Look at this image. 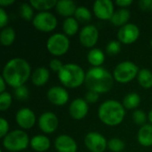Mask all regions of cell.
<instances>
[{
    "mask_svg": "<svg viewBox=\"0 0 152 152\" xmlns=\"http://www.w3.org/2000/svg\"><path fill=\"white\" fill-rule=\"evenodd\" d=\"M113 75L102 67H93L86 74L85 84L89 91L98 94L109 92L114 84Z\"/></svg>",
    "mask_w": 152,
    "mask_h": 152,
    "instance_id": "obj_2",
    "label": "cell"
},
{
    "mask_svg": "<svg viewBox=\"0 0 152 152\" xmlns=\"http://www.w3.org/2000/svg\"><path fill=\"white\" fill-rule=\"evenodd\" d=\"M31 76L29 63L22 58H13L8 61L3 68L2 77L6 84L14 89L24 86Z\"/></svg>",
    "mask_w": 152,
    "mask_h": 152,
    "instance_id": "obj_1",
    "label": "cell"
},
{
    "mask_svg": "<svg viewBox=\"0 0 152 152\" xmlns=\"http://www.w3.org/2000/svg\"><path fill=\"white\" fill-rule=\"evenodd\" d=\"M148 119H149V121L151 122V124L152 125V109L150 110V112L148 114Z\"/></svg>",
    "mask_w": 152,
    "mask_h": 152,
    "instance_id": "obj_44",
    "label": "cell"
},
{
    "mask_svg": "<svg viewBox=\"0 0 152 152\" xmlns=\"http://www.w3.org/2000/svg\"><path fill=\"white\" fill-rule=\"evenodd\" d=\"M86 74L84 69L77 64L67 63L58 73V78L65 87L73 89L81 86L85 83Z\"/></svg>",
    "mask_w": 152,
    "mask_h": 152,
    "instance_id": "obj_4",
    "label": "cell"
},
{
    "mask_svg": "<svg viewBox=\"0 0 152 152\" xmlns=\"http://www.w3.org/2000/svg\"><path fill=\"white\" fill-rule=\"evenodd\" d=\"M147 115L143 110H136L134 113H133V120L136 125L139 126H144L146 121H147Z\"/></svg>",
    "mask_w": 152,
    "mask_h": 152,
    "instance_id": "obj_34",
    "label": "cell"
},
{
    "mask_svg": "<svg viewBox=\"0 0 152 152\" xmlns=\"http://www.w3.org/2000/svg\"><path fill=\"white\" fill-rule=\"evenodd\" d=\"M54 147L58 152H77L76 141L68 134H61L54 141Z\"/></svg>",
    "mask_w": 152,
    "mask_h": 152,
    "instance_id": "obj_17",
    "label": "cell"
},
{
    "mask_svg": "<svg viewBox=\"0 0 152 152\" xmlns=\"http://www.w3.org/2000/svg\"><path fill=\"white\" fill-rule=\"evenodd\" d=\"M151 11H152V5H151Z\"/></svg>",
    "mask_w": 152,
    "mask_h": 152,
    "instance_id": "obj_46",
    "label": "cell"
},
{
    "mask_svg": "<svg viewBox=\"0 0 152 152\" xmlns=\"http://www.w3.org/2000/svg\"><path fill=\"white\" fill-rule=\"evenodd\" d=\"M94 13L100 20H110L114 14V4L110 0H97L94 3Z\"/></svg>",
    "mask_w": 152,
    "mask_h": 152,
    "instance_id": "obj_12",
    "label": "cell"
},
{
    "mask_svg": "<svg viewBox=\"0 0 152 152\" xmlns=\"http://www.w3.org/2000/svg\"><path fill=\"white\" fill-rule=\"evenodd\" d=\"M30 145L28 135L23 130H13L3 138L4 148L11 152H20L26 150Z\"/></svg>",
    "mask_w": 152,
    "mask_h": 152,
    "instance_id": "obj_5",
    "label": "cell"
},
{
    "mask_svg": "<svg viewBox=\"0 0 152 152\" xmlns=\"http://www.w3.org/2000/svg\"><path fill=\"white\" fill-rule=\"evenodd\" d=\"M20 15L25 20H33L35 15L33 7L29 3H22L20 5Z\"/></svg>",
    "mask_w": 152,
    "mask_h": 152,
    "instance_id": "obj_30",
    "label": "cell"
},
{
    "mask_svg": "<svg viewBox=\"0 0 152 152\" xmlns=\"http://www.w3.org/2000/svg\"><path fill=\"white\" fill-rule=\"evenodd\" d=\"M138 142L143 147L152 146V125L145 124L138 131L137 134Z\"/></svg>",
    "mask_w": 152,
    "mask_h": 152,
    "instance_id": "obj_21",
    "label": "cell"
},
{
    "mask_svg": "<svg viewBox=\"0 0 152 152\" xmlns=\"http://www.w3.org/2000/svg\"><path fill=\"white\" fill-rule=\"evenodd\" d=\"M51 141L46 135L38 134L31 138L30 147L37 152H45L49 150Z\"/></svg>",
    "mask_w": 152,
    "mask_h": 152,
    "instance_id": "obj_20",
    "label": "cell"
},
{
    "mask_svg": "<svg viewBox=\"0 0 152 152\" xmlns=\"http://www.w3.org/2000/svg\"><path fill=\"white\" fill-rule=\"evenodd\" d=\"M85 145L91 152H104L108 147L106 138L98 132H90L85 137Z\"/></svg>",
    "mask_w": 152,
    "mask_h": 152,
    "instance_id": "obj_9",
    "label": "cell"
},
{
    "mask_svg": "<svg viewBox=\"0 0 152 152\" xmlns=\"http://www.w3.org/2000/svg\"><path fill=\"white\" fill-rule=\"evenodd\" d=\"M6 86H7V84H6L5 80H4V77L1 76V77H0V93H1V94H3V93L5 92Z\"/></svg>",
    "mask_w": 152,
    "mask_h": 152,
    "instance_id": "obj_42",
    "label": "cell"
},
{
    "mask_svg": "<svg viewBox=\"0 0 152 152\" xmlns=\"http://www.w3.org/2000/svg\"><path fill=\"white\" fill-rule=\"evenodd\" d=\"M130 17H131L130 11L126 8H121L114 12L112 18L110 19V22L113 25L121 28L128 23Z\"/></svg>",
    "mask_w": 152,
    "mask_h": 152,
    "instance_id": "obj_22",
    "label": "cell"
},
{
    "mask_svg": "<svg viewBox=\"0 0 152 152\" xmlns=\"http://www.w3.org/2000/svg\"><path fill=\"white\" fill-rule=\"evenodd\" d=\"M50 77L49 69L45 67H39L36 69L31 74V82L36 86H45Z\"/></svg>",
    "mask_w": 152,
    "mask_h": 152,
    "instance_id": "obj_19",
    "label": "cell"
},
{
    "mask_svg": "<svg viewBox=\"0 0 152 152\" xmlns=\"http://www.w3.org/2000/svg\"><path fill=\"white\" fill-rule=\"evenodd\" d=\"M9 124L4 118H0V138H4L9 133Z\"/></svg>",
    "mask_w": 152,
    "mask_h": 152,
    "instance_id": "obj_37",
    "label": "cell"
},
{
    "mask_svg": "<svg viewBox=\"0 0 152 152\" xmlns=\"http://www.w3.org/2000/svg\"><path fill=\"white\" fill-rule=\"evenodd\" d=\"M16 33L12 27H5L0 32V43L4 46H10L15 41Z\"/></svg>",
    "mask_w": 152,
    "mask_h": 152,
    "instance_id": "obj_25",
    "label": "cell"
},
{
    "mask_svg": "<svg viewBox=\"0 0 152 152\" xmlns=\"http://www.w3.org/2000/svg\"><path fill=\"white\" fill-rule=\"evenodd\" d=\"M141 103V96L137 93H130L123 99V106L126 110H135Z\"/></svg>",
    "mask_w": 152,
    "mask_h": 152,
    "instance_id": "obj_28",
    "label": "cell"
},
{
    "mask_svg": "<svg viewBox=\"0 0 152 152\" xmlns=\"http://www.w3.org/2000/svg\"><path fill=\"white\" fill-rule=\"evenodd\" d=\"M12 102V98L11 94L8 92H4L3 94H0V110L5 111L7 110Z\"/></svg>",
    "mask_w": 152,
    "mask_h": 152,
    "instance_id": "obj_32",
    "label": "cell"
},
{
    "mask_svg": "<svg viewBox=\"0 0 152 152\" xmlns=\"http://www.w3.org/2000/svg\"><path fill=\"white\" fill-rule=\"evenodd\" d=\"M47 99L48 101L56 106L65 105L69 99V95L67 90L61 86H53L47 91Z\"/></svg>",
    "mask_w": 152,
    "mask_h": 152,
    "instance_id": "obj_16",
    "label": "cell"
},
{
    "mask_svg": "<svg viewBox=\"0 0 152 152\" xmlns=\"http://www.w3.org/2000/svg\"><path fill=\"white\" fill-rule=\"evenodd\" d=\"M140 36V29L137 25L134 23H127L121 27L118 31V38L121 44L132 45Z\"/></svg>",
    "mask_w": 152,
    "mask_h": 152,
    "instance_id": "obj_10",
    "label": "cell"
},
{
    "mask_svg": "<svg viewBox=\"0 0 152 152\" xmlns=\"http://www.w3.org/2000/svg\"><path fill=\"white\" fill-rule=\"evenodd\" d=\"M125 142L118 138H112L108 142V148L112 152H122L125 150Z\"/></svg>",
    "mask_w": 152,
    "mask_h": 152,
    "instance_id": "obj_31",
    "label": "cell"
},
{
    "mask_svg": "<svg viewBox=\"0 0 152 152\" xmlns=\"http://www.w3.org/2000/svg\"><path fill=\"white\" fill-rule=\"evenodd\" d=\"M77 7V6L76 5L75 2L71 0H60V1H57L55 9H56V12L61 16L69 18L75 14Z\"/></svg>",
    "mask_w": 152,
    "mask_h": 152,
    "instance_id": "obj_18",
    "label": "cell"
},
{
    "mask_svg": "<svg viewBox=\"0 0 152 152\" xmlns=\"http://www.w3.org/2000/svg\"><path fill=\"white\" fill-rule=\"evenodd\" d=\"M49 66H50V69L53 71V72H57V74L61 71V69L63 68L64 64L57 58H54V59H52L49 62Z\"/></svg>",
    "mask_w": 152,
    "mask_h": 152,
    "instance_id": "obj_36",
    "label": "cell"
},
{
    "mask_svg": "<svg viewBox=\"0 0 152 152\" xmlns=\"http://www.w3.org/2000/svg\"><path fill=\"white\" fill-rule=\"evenodd\" d=\"M8 23V14L3 7L0 8V28L3 29Z\"/></svg>",
    "mask_w": 152,
    "mask_h": 152,
    "instance_id": "obj_39",
    "label": "cell"
},
{
    "mask_svg": "<svg viewBox=\"0 0 152 152\" xmlns=\"http://www.w3.org/2000/svg\"><path fill=\"white\" fill-rule=\"evenodd\" d=\"M29 4L31 6L39 12H48L52 8L55 7L57 1L55 0H30Z\"/></svg>",
    "mask_w": 152,
    "mask_h": 152,
    "instance_id": "obj_27",
    "label": "cell"
},
{
    "mask_svg": "<svg viewBox=\"0 0 152 152\" xmlns=\"http://www.w3.org/2000/svg\"><path fill=\"white\" fill-rule=\"evenodd\" d=\"M69 39L62 33H55L52 35L46 42L48 52L54 56L64 55L69 49Z\"/></svg>",
    "mask_w": 152,
    "mask_h": 152,
    "instance_id": "obj_7",
    "label": "cell"
},
{
    "mask_svg": "<svg viewBox=\"0 0 152 152\" xmlns=\"http://www.w3.org/2000/svg\"><path fill=\"white\" fill-rule=\"evenodd\" d=\"M100 94L93 92V91H88L86 94L85 95V100L86 101L87 103H95L99 100Z\"/></svg>",
    "mask_w": 152,
    "mask_h": 152,
    "instance_id": "obj_38",
    "label": "cell"
},
{
    "mask_svg": "<svg viewBox=\"0 0 152 152\" xmlns=\"http://www.w3.org/2000/svg\"><path fill=\"white\" fill-rule=\"evenodd\" d=\"M137 80L139 85L145 89L152 87V72L148 69H140L137 75Z\"/></svg>",
    "mask_w": 152,
    "mask_h": 152,
    "instance_id": "obj_26",
    "label": "cell"
},
{
    "mask_svg": "<svg viewBox=\"0 0 152 152\" xmlns=\"http://www.w3.org/2000/svg\"><path fill=\"white\" fill-rule=\"evenodd\" d=\"M140 69L138 66L130 61H125L118 63L113 71L114 79L121 84H126L131 82L137 77Z\"/></svg>",
    "mask_w": 152,
    "mask_h": 152,
    "instance_id": "obj_6",
    "label": "cell"
},
{
    "mask_svg": "<svg viewBox=\"0 0 152 152\" xmlns=\"http://www.w3.org/2000/svg\"><path fill=\"white\" fill-rule=\"evenodd\" d=\"M14 3V0H0V5L4 8V6H9Z\"/></svg>",
    "mask_w": 152,
    "mask_h": 152,
    "instance_id": "obj_43",
    "label": "cell"
},
{
    "mask_svg": "<svg viewBox=\"0 0 152 152\" xmlns=\"http://www.w3.org/2000/svg\"><path fill=\"white\" fill-rule=\"evenodd\" d=\"M15 120L18 126L25 130L30 129L36 123V115L33 110L28 108L20 109L15 116Z\"/></svg>",
    "mask_w": 152,
    "mask_h": 152,
    "instance_id": "obj_15",
    "label": "cell"
},
{
    "mask_svg": "<svg viewBox=\"0 0 152 152\" xmlns=\"http://www.w3.org/2000/svg\"><path fill=\"white\" fill-rule=\"evenodd\" d=\"M121 50V43L118 40H111L106 46V52L110 55L118 54Z\"/></svg>",
    "mask_w": 152,
    "mask_h": 152,
    "instance_id": "obj_33",
    "label": "cell"
},
{
    "mask_svg": "<svg viewBox=\"0 0 152 152\" xmlns=\"http://www.w3.org/2000/svg\"><path fill=\"white\" fill-rule=\"evenodd\" d=\"M126 109L121 102L116 100L103 102L98 109V117L106 126H116L121 124L125 118Z\"/></svg>",
    "mask_w": 152,
    "mask_h": 152,
    "instance_id": "obj_3",
    "label": "cell"
},
{
    "mask_svg": "<svg viewBox=\"0 0 152 152\" xmlns=\"http://www.w3.org/2000/svg\"><path fill=\"white\" fill-rule=\"evenodd\" d=\"M115 4H116L117 5H118L119 7L126 8V7L130 6V5L133 4V0H117V1L115 2Z\"/></svg>",
    "mask_w": 152,
    "mask_h": 152,
    "instance_id": "obj_41",
    "label": "cell"
},
{
    "mask_svg": "<svg viewBox=\"0 0 152 152\" xmlns=\"http://www.w3.org/2000/svg\"><path fill=\"white\" fill-rule=\"evenodd\" d=\"M74 16H75V18L77 19V21L88 22L92 19V12L87 7L80 5V6L77 7V10L75 12Z\"/></svg>",
    "mask_w": 152,
    "mask_h": 152,
    "instance_id": "obj_29",
    "label": "cell"
},
{
    "mask_svg": "<svg viewBox=\"0 0 152 152\" xmlns=\"http://www.w3.org/2000/svg\"><path fill=\"white\" fill-rule=\"evenodd\" d=\"M14 94H15L16 98L18 100H20V101H25V100H27L28 97V95H29L28 89L25 86H21L20 87L15 88Z\"/></svg>",
    "mask_w": 152,
    "mask_h": 152,
    "instance_id": "obj_35",
    "label": "cell"
},
{
    "mask_svg": "<svg viewBox=\"0 0 152 152\" xmlns=\"http://www.w3.org/2000/svg\"><path fill=\"white\" fill-rule=\"evenodd\" d=\"M87 61L93 67H102L105 61V54L101 49L93 48L87 54Z\"/></svg>",
    "mask_w": 152,
    "mask_h": 152,
    "instance_id": "obj_23",
    "label": "cell"
},
{
    "mask_svg": "<svg viewBox=\"0 0 152 152\" xmlns=\"http://www.w3.org/2000/svg\"><path fill=\"white\" fill-rule=\"evenodd\" d=\"M99 39V30L94 25H86L79 32V41L86 48H94Z\"/></svg>",
    "mask_w": 152,
    "mask_h": 152,
    "instance_id": "obj_11",
    "label": "cell"
},
{
    "mask_svg": "<svg viewBox=\"0 0 152 152\" xmlns=\"http://www.w3.org/2000/svg\"><path fill=\"white\" fill-rule=\"evenodd\" d=\"M59 126V119L53 112L46 111L41 114L38 119L39 129L45 134L54 133Z\"/></svg>",
    "mask_w": 152,
    "mask_h": 152,
    "instance_id": "obj_13",
    "label": "cell"
},
{
    "mask_svg": "<svg viewBox=\"0 0 152 152\" xmlns=\"http://www.w3.org/2000/svg\"><path fill=\"white\" fill-rule=\"evenodd\" d=\"M151 45H152V40H151Z\"/></svg>",
    "mask_w": 152,
    "mask_h": 152,
    "instance_id": "obj_45",
    "label": "cell"
},
{
    "mask_svg": "<svg viewBox=\"0 0 152 152\" xmlns=\"http://www.w3.org/2000/svg\"><path fill=\"white\" fill-rule=\"evenodd\" d=\"M58 20L54 14L50 12H39L32 20L34 28L41 32H51L57 27Z\"/></svg>",
    "mask_w": 152,
    "mask_h": 152,
    "instance_id": "obj_8",
    "label": "cell"
},
{
    "mask_svg": "<svg viewBox=\"0 0 152 152\" xmlns=\"http://www.w3.org/2000/svg\"><path fill=\"white\" fill-rule=\"evenodd\" d=\"M89 111V106L86 101L83 98H76L69 107L70 117L76 120H81L86 117Z\"/></svg>",
    "mask_w": 152,
    "mask_h": 152,
    "instance_id": "obj_14",
    "label": "cell"
},
{
    "mask_svg": "<svg viewBox=\"0 0 152 152\" xmlns=\"http://www.w3.org/2000/svg\"><path fill=\"white\" fill-rule=\"evenodd\" d=\"M79 28V24L78 21L75 17H69L66 18L62 24V29L64 34L67 37H73L75 36Z\"/></svg>",
    "mask_w": 152,
    "mask_h": 152,
    "instance_id": "obj_24",
    "label": "cell"
},
{
    "mask_svg": "<svg viewBox=\"0 0 152 152\" xmlns=\"http://www.w3.org/2000/svg\"><path fill=\"white\" fill-rule=\"evenodd\" d=\"M139 4L142 10H149V9L151 10L152 0H141Z\"/></svg>",
    "mask_w": 152,
    "mask_h": 152,
    "instance_id": "obj_40",
    "label": "cell"
}]
</instances>
